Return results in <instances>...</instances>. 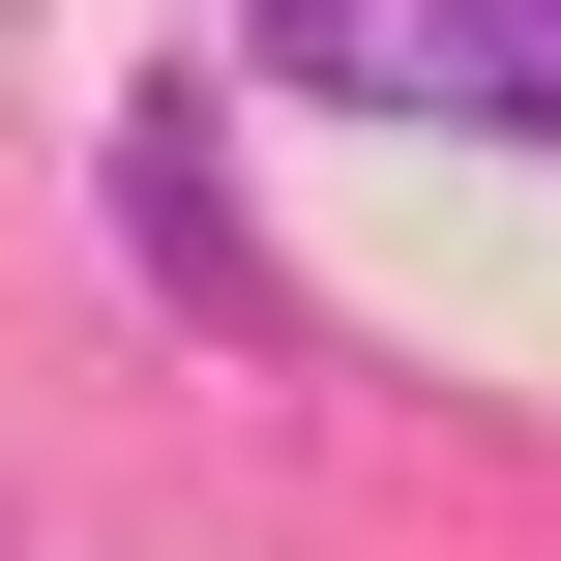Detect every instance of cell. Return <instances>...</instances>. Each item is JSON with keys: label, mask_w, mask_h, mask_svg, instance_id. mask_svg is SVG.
<instances>
[{"label": "cell", "mask_w": 561, "mask_h": 561, "mask_svg": "<svg viewBox=\"0 0 561 561\" xmlns=\"http://www.w3.org/2000/svg\"><path fill=\"white\" fill-rule=\"evenodd\" d=\"M266 89H355V118H533L561 148V59L503 0H266Z\"/></svg>", "instance_id": "obj_1"}, {"label": "cell", "mask_w": 561, "mask_h": 561, "mask_svg": "<svg viewBox=\"0 0 561 561\" xmlns=\"http://www.w3.org/2000/svg\"><path fill=\"white\" fill-rule=\"evenodd\" d=\"M503 30H533V59H561V0H503Z\"/></svg>", "instance_id": "obj_2"}]
</instances>
